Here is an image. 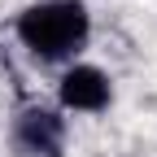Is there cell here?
<instances>
[{
    "instance_id": "obj_1",
    "label": "cell",
    "mask_w": 157,
    "mask_h": 157,
    "mask_svg": "<svg viewBox=\"0 0 157 157\" xmlns=\"http://www.w3.org/2000/svg\"><path fill=\"white\" fill-rule=\"evenodd\" d=\"M87 9L83 0H39L22 9L17 17V39L39 57V61H61L87 39Z\"/></svg>"
},
{
    "instance_id": "obj_2",
    "label": "cell",
    "mask_w": 157,
    "mask_h": 157,
    "mask_svg": "<svg viewBox=\"0 0 157 157\" xmlns=\"http://www.w3.org/2000/svg\"><path fill=\"white\" fill-rule=\"evenodd\" d=\"M13 144L26 157H61V148H66V122L52 109H26L13 122Z\"/></svg>"
},
{
    "instance_id": "obj_3",
    "label": "cell",
    "mask_w": 157,
    "mask_h": 157,
    "mask_svg": "<svg viewBox=\"0 0 157 157\" xmlns=\"http://www.w3.org/2000/svg\"><path fill=\"white\" fill-rule=\"evenodd\" d=\"M61 105L78 113H101L109 105V78L96 66H74L61 78Z\"/></svg>"
}]
</instances>
